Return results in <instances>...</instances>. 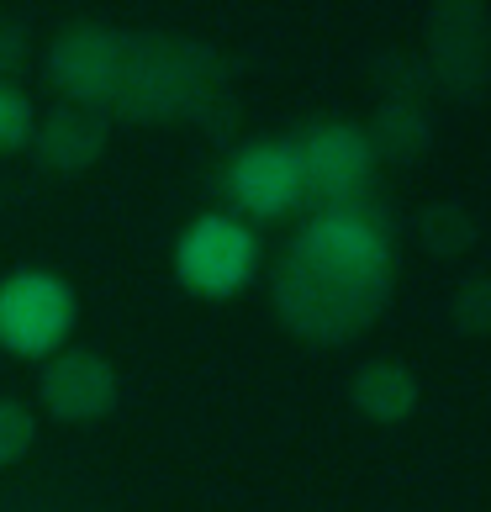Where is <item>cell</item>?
Segmentation results:
<instances>
[{"label":"cell","mask_w":491,"mask_h":512,"mask_svg":"<svg viewBox=\"0 0 491 512\" xmlns=\"http://www.w3.org/2000/svg\"><path fill=\"white\" fill-rule=\"evenodd\" d=\"M396 286L391 222L354 196L323 206L275 264V312L307 344H349L386 312Z\"/></svg>","instance_id":"1"},{"label":"cell","mask_w":491,"mask_h":512,"mask_svg":"<svg viewBox=\"0 0 491 512\" xmlns=\"http://www.w3.org/2000/svg\"><path fill=\"white\" fill-rule=\"evenodd\" d=\"M111 111L132 122H164V117H212L233 122L228 96H222V59L191 37L169 32H127Z\"/></svg>","instance_id":"2"},{"label":"cell","mask_w":491,"mask_h":512,"mask_svg":"<svg viewBox=\"0 0 491 512\" xmlns=\"http://www.w3.org/2000/svg\"><path fill=\"white\" fill-rule=\"evenodd\" d=\"M423 64L433 90L455 101H476L491 85V11L481 0H439L423 22Z\"/></svg>","instance_id":"3"},{"label":"cell","mask_w":491,"mask_h":512,"mask_svg":"<svg viewBox=\"0 0 491 512\" xmlns=\"http://www.w3.org/2000/svg\"><path fill=\"white\" fill-rule=\"evenodd\" d=\"M74 333V291L48 270H16L0 280V349L53 359Z\"/></svg>","instance_id":"4"},{"label":"cell","mask_w":491,"mask_h":512,"mask_svg":"<svg viewBox=\"0 0 491 512\" xmlns=\"http://www.w3.org/2000/svg\"><path fill=\"white\" fill-rule=\"evenodd\" d=\"M259 270V238L233 217H196L175 243V275L185 291L206 301H228L254 280Z\"/></svg>","instance_id":"5"},{"label":"cell","mask_w":491,"mask_h":512,"mask_svg":"<svg viewBox=\"0 0 491 512\" xmlns=\"http://www.w3.org/2000/svg\"><path fill=\"white\" fill-rule=\"evenodd\" d=\"M291 148H296L307 196L328 201V206L365 196V180H370V164H375L370 143H365V127H354V122H317V127L301 132Z\"/></svg>","instance_id":"6"},{"label":"cell","mask_w":491,"mask_h":512,"mask_svg":"<svg viewBox=\"0 0 491 512\" xmlns=\"http://www.w3.org/2000/svg\"><path fill=\"white\" fill-rule=\"evenodd\" d=\"M117 64H122V32H106L96 22L69 27L48 53V80L64 90L74 106L106 111L111 90H117Z\"/></svg>","instance_id":"7"},{"label":"cell","mask_w":491,"mask_h":512,"mask_svg":"<svg viewBox=\"0 0 491 512\" xmlns=\"http://www.w3.org/2000/svg\"><path fill=\"white\" fill-rule=\"evenodd\" d=\"M37 391L59 423H96L117 407V370L96 349H59L53 359H43Z\"/></svg>","instance_id":"8"},{"label":"cell","mask_w":491,"mask_h":512,"mask_svg":"<svg viewBox=\"0 0 491 512\" xmlns=\"http://www.w3.org/2000/svg\"><path fill=\"white\" fill-rule=\"evenodd\" d=\"M228 191L249 217H286L307 196L291 143H249L228 164Z\"/></svg>","instance_id":"9"},{"label":"cell","mask_w":491,"mask_h":512,"mask_svg":"<svg viewBox=\"0 0 491 512\" xmlns=\"http://www.w3.org/2000/svg\"><path fill=\"white\" fill-rule=\"evenodd\" d=\"M32 154L48 169H59V175H85L106 154V111L74 106V101L53 106L32 132Z\"/></svg>","instance_id":"10"},{"label":"cell","mask_w":491,"mask_h":512,"mask_svg":"<svg viewBox=\"0 0 491 512\" xmlns=\"http://www.w3.org/2000/svg\"><path fill=\"white\" fill-rule=\"evenodd\" d=\"M418 375H412L402 359H365L360 370H354L349 381V402L360 417H370V423H407L412 412H418Z\"/></svg>","instance_id":"11"},{"label":"cell","mask_w":491,"mask_h":512,"mask_svg":"<svg viewBox=\"0 0 491 512\" xmlns=\"http://www.w3.org/2000/svg\"><path fill=\"white\" fill-rule=\"evenodd\" d=\"M365 143L375 159L386 164H418L433 143V117L428 106H396V101H381L375 117L365 127Z\"/></svg>","instance_id":"12"},{"label":"cell","mask_w":491,"mask_h":512,"mask_svg":"<svg viewBox=\"0 0 491 512\" xmlns=\"http://www.w3.org/2000/svg\"><path fill=\"white\" fill-rule=\"evenodd\" d=\"M418 243L433 259H465L481 243V222L465 201H428L418 212Z\"/></svg>","instance_id":"13"},{"label":"cell","mask_w":491,"mask_h":512,"mask_svg":"<svg viewBox=\"0 0 491 512\" xmlns=\"http://www.w3.org/2000/svg\"><path fill=\"white\" fill-rule=\"evenodd\" d=\"M370 85L381 101L396 106H423L433 96V74L423 64V53H402V48H386L370 59Z\"/></svg>","instance_id":"14"},{"label":"cell","mask_w":491,"mask_h":512,"mask_svg":"<svg viewBox=\"0 0 491 512\" xmlns=\"http://www.w3.org/2000/svg\"><path fill=\"white\" fill-rule=\"evenodd\" d=\"M449 322L465 338H491V275H470L465 286L449 296Z\"/></svg>","instance_id":"15"},{"label":"cell","mask_w":491,"mask_h":512,"mask_svg":"<svg viewBox=\"0 0 491 512\" xmlns=\"http://www.w3.org/2000/svg\"><path fill=\"white\" fill-rule=\"evenodd\" d=\"M32 132H37V117H32V101L16 90L11 80H0V154H16V148H32Z\"/></svg>","instance_id":"16"},{"label":"cell","mask_w":491,"mask_h":512,"mask_svg":"<svg viewBox=\"0 0 491 512\" xmlns=\"http://www.w3.org/2000/svg\"><path fill=\"white\" fill-rule=\"evenodd\" d=\"M32 439H37L32 407L11 402V396H0V465H16V460L32 449Z\"/></svg>","instance_id":"17"},{"label":"cell","mask_w":491,"mask_h":512,"mask_svg":"<svg viewBox=\"0 0 491 512\" xmlns=\"http://www.w3.org/2000/svg\"><path fill=\"white\" fill-rule=\"evenodd\" d=\"M27 64V27L16 16H0V80Z\"/></svg>","instance_id":"18"}]
</instances>
